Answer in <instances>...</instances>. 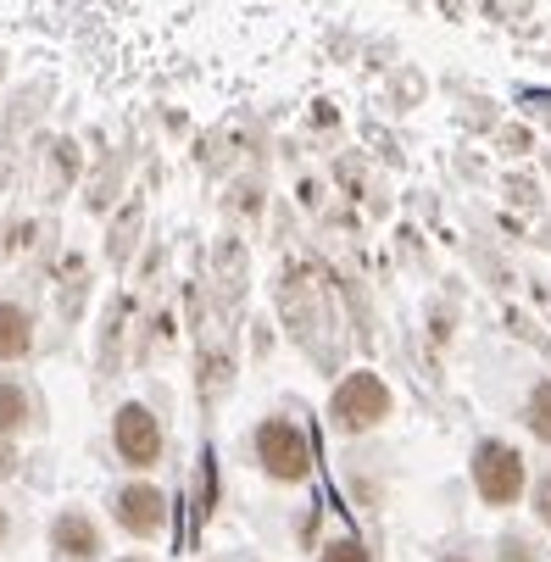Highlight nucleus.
<instances>
[{
	"label": "nucleus",
	"mask_w": 551,
	"mask_h": 562,
	"mask_svg": "<svg viewBox=\"0 0 551 562\" xmlns=\"http://www.w3.org/2000/svg\"><path fill=\"white\" fill-rule=\"evenodd\" d=\"M390 413H396V395H390V384H384L379 373H368V368L346 373V379L335 384V395H329V424H335L340 435H368V429H379Z\"/></svg>",
	"instance_id": "1"
},
{
	"label": "nucleus",
	"mask_w": 551,
	"mask_h": 562,
	"mask_svg": "<svg viewBox=\"0 0 551 562\" xmlns=\"http://www.w3.org/2000/svg\"><path fill=\"white\" fill-rule=\"evenodd\" d=\"M251 446H257V468L268 479H279V485H301V479H312V440H306L301 424L262 418L257 435H251Z\"/></svg>",
	"instance_id": "2"
},
{
	"label": "nucleus",
	"mask_w": 551,
	"mask_h": 562,
	"mask_svg": "<svg viewBox=\"0 0 551 562\" xmlns=\"http://www.w3.org/2000/svg\"><path fill=\"white\" fill-rule=\"evenodd\" d=\"M524 485H529V468L507 440H480L474 446V491H480V502L513 507L524 496Z\"/></svg>",
	"instance_id": "3"
},
{
	"label": "nucleus",
	"mask_w": 551,
	"mask_h": 562,
	"mask_svg": "<svg viewBox=\"0 0 551 562\" xmlns=\"http://www.w3.org/2000/svg\"><path fill=\"white\" fill-rule=\"evenodd\" d=\"M112 446L128 468H156L162 462V424H156V413L145 407V401H123L117 418H112Z\"/></svg>",
	"instance_id": "4"
},
{
	"label": "nucleus",
	"mask_w": 551,
	"mask_h": 562,
	"mask_svg": "<svg viewBox=\"0 0 551 562\" xmlns=\"http://www.w3.org/2000/svg\"><path fill=\"white\" fill-rule=\"evenodd\" d=\"M112 518L134 535V540H156L168 529V496L156 491V485H123L112 496Z\"/></svg>",
	"instance_id": "5"
},
{
	"label": "nucleus",
	"mask_w": 551,
	"mask_h": 562,
	"mask_svg": "<svg viewBox=\"0 0 551 562\" xmlns=\"http://www.w3.org/2000/svg\"><path fill=\"white\" fill-rule=\"evenodd\" d=\"M50 546L67 557V562H95L106 546H101V529L90 524V513H61L50 524Z\"/></svg>",
	"instance_id": "6"
},
{
	"label": "nucleus",
	"mask_w": 551,
	"mask_h": 562,
	"mask_svg": "<svg viewBox=\"0 0 551 562\" xmlns=\"http://www.w3.org/2000/svg\"><path fill=\"white\" fill-rule=\"evenodd\" d=\"M34 351V312L0 295V362H23Z\"/></svg>",
	"instance_id": "7"
},
{
	"label": "nucleus",
	"mask_w": 551,
	"mask_h": 562,
	"mask_svg": "<svg viewBox=\"0 0 551 562\" xmlns=\"http://www.w3.org/2000/svg\"><path fill=\"white\" fill-rule=\"evenodd\" d=\"M34 424V395H29V384L23 379H12V373H0V435H23Z\"/></svg>",
	"instance_id": "8"
},
{
	"label": "nucleus",
	"mask_w": 551,
	"mask_h": 562,
	"mask_svg": "<svg viewBox=\"0 0 551 562\" xmlns=\"http://www.w3.org/2000/svg\"><path fill=\"white\" fill-rule=\"evenodd\" d=\"M524 424H529L535 440L551 446V379H540V384L529 390V401H524Z\"/></svg>",
	"instance_id": "9"
},
{
	"label": "nucleus",
	"mask_w": 551,
	"mask_h": 562,
	"mask_svg": "<svg viewBox=\"0 0 551 562\" xmlns=\"http://www.w3.org/2000/svg\"><path fill=\"white\" fill-rule=\"evenodd\" d=\"M324 562H373L362 540H329L324 546Z\"/></svg>",
	"instance_id": "10"
},
{
	"label": "nucleus",
	"mask_w": 551,
	"mask_h": 562,
	"mask_svg": "<svg viewBox=\"0 0 551 562\" xmlns=\"http://www.w3.org/2000/svg\"><path fill=\"white\" fill-rule=\"evenodd\" d=\"M535 513H540V524L551 529V473H546L540 485H535Z\"/></svg>",
	"instance_id": "11"
},
{
	"label": "nucleus",
	"mask_w": 551,
	"mask_h": 562,
	"mask_svg": "<svg viewBox=\"0 0 551 562\" xmlns=\"http://www.w3.org/2000/svg\"><path fill=\"white\" fill-rule=\"evenodd\" d=\"M18 473V451H12V440L0 435V479H12Z\"/></svg>",
	"instance_id": "12"
},
{
	"label": "nucleus",
	"mask_w": 551,
	"mask_h": 562,
	"mask_svg": "<svg viewBox=\"0 0 551 562\" xmlns=\"http://www.w3.org/2000/svg\"><path fill=\"white\" fill-rule=\"evenodd\" d=\"M502 562H529V546H524V540H507V546H502Z\"/></svg>",
	"instance_id": "13"
},
{
	"label": "nucleus",
	"mask_w": 551,
	"mask_h": 562,
	"mask_svg": "<svg viewBox=\"0 0 551 562\" xmlns=\"http://www.w3.org/2000/svg\"><path fill=\"white\" fill-rule=\"evenodd\" d=\"M7 535H12V518H7V513H0V540H7Z\"/></svg>",
	"instance_id": "14"
},
{
	"label": "nucleus",
	"mask_w": 551,
	"mask_h": 562,
	"mask_svg": "<svg viewBox=\"0 0 551 562\" xmlns=\"http://www.w3.org/2000/svg\"><path fill=\"white\" fill-rule=\"evenodd\" d=\"M446 562H468V557H446Z\"/></svg>",
	"instance_id": "15"
},
{
	"label": "nucleus",
	"mask_w": 551,
	"mask_h": 562,
	"mask_svg": "<svg viewBox=\"0 0 551 562\" xmlns=\"http://www.w3.org/2000/svg\"><path fill=\"white\" fill-rule=\"evenodd\" d=\"M128 562H134V557H128Z\"/></svg>",
	"instance_id": "16"
}]
</instances>
